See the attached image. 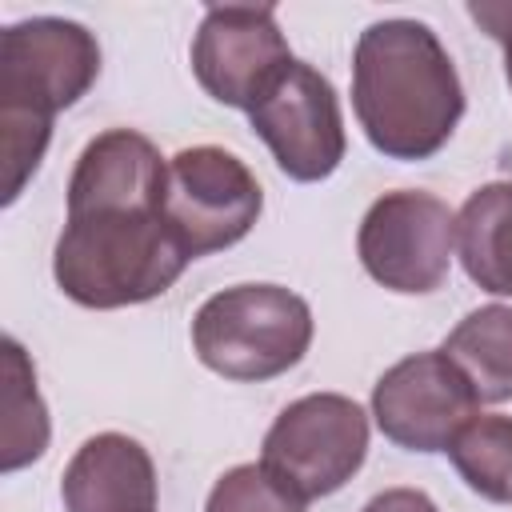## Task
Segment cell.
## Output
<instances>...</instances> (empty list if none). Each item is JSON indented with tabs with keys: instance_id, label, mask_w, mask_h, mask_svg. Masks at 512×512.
<instances>
[{
	"instance_id": "1",
	"label": "cell",
	"mask_w": 512,
	"mask_h": 512,
	"mask_svg": "<svg viewBox=\"0 0 512 512\" xmlns=\"http://www.w3.org/2000/svg\"><path fill=\"white\" fill-rule=\"evenodd\" d=\"M352 112L380 156L432 160L464 116V84L440 36L408 16L368 24L352 48Z\"/></svg>"
},
{
	"instance_id": "2",
	"label": "cell",
	"mask_w": 512,
	"mask_h": 512,
	"mask_svg": "<svg viewBox=\"0 0 512 512\" xmlns=\"http://www.w3.org/2000/svg\"><path fill=\"white\" fill-rule=\"evenodd\" d=\"M100 76L96 36L64 16H28L0 32V152L4 204L36 176L56 112L72 108Z\"/></svg>"
},
{
	"instance_id": "3",
	"label": "cell",
	"mask_w": 512,
	"mask_h": 512,
	"mask_svg": "<svg viewBox=\"0 0 512 512\" xmlns=\"http://www.w3.org/2000/svg\"><path fill=\"white\" fill-rule=\"evenodd\" d=\"M192 260L160 208L68 212L52 252L56 288L80 308H132L164 296Z\"/></svg>"
},
{
	"instance_id": "4",
	"label": "cell",
	"mask_w": 512,
	"mask_h": 512,
	"mask_svg": "<svg viewBox=\"0 0 512 512\" xmlns=\"http://www.w3.org/2000/svg\"><path fill=\"white\" fill-rule=\"evenodd\" d=\"M312 308L284 284H232L192 316V348L224 380L260 384L296 368L312 344Z\"/></svg>"
},
{
	"instance_id": "5",
	"label": "cell",
	"mask_w": 512,
	"mask_h": 512,
	"mask_svg": "<svg viewBox=\"0 0 512 512\" xmlns=\"http://www.w3.org/2000/svg\"><path fill=\"white\" fill-rule=\"evenodd\" d=\"M264 192L256 172L220 144H192L168 160L164 224L188 260L240 244L260 220Z\"/></svg>"
},
{
	"instance_id": "6",
	"label": "cell",
	"mask_w": 512,
	"mask_h": 512,
	"mask_svg": "<svg viewBox=\"0 0 512 512\" xmlns=\"http://www.w3.org/2000/svg\"><path fill=\"white\" fill-rule=\"evenodd\" d=\"M368 456V416L352 396L308 392L292 400L260 444V464L300 500L340 492Z\"/></svg>"
},
{
	"instance_id": "7",
	"label": "cell",
	"mask_w": 512,
	"mask_h": 512,
	"mask_svg": "<svg viewBox=\"0 0 512 512\" xmlns=\"http://www.w3.org/2000/svg\"><path fill=\"white\" fill-rule=\"evenodd\" d=\"M356 252L364 272L400 296H428L448 280L456 252V212L420 188L384 192L368 204Z\"/></svg>"
},
{
	"instance_id": "8",
	"label": "cell",
	"mask_w": 512,
	"mask_h": 512,
	"mask_svg": "<svg viewBox=\"0 0 512 512\" xmlns=\"http://www.w3.org/2000/svg\"><path fill=\"white\" fill-rule=\"evenodd\" d=\"M292 60L272 4H212L192 36V76L216 104L240 112H252Z\"/></svg>"
},
{
	"instance_id": "9",
	"label": "cell",
	"mask_w": 512,
	"mask_h": 512,
	"mask_svg": "<svg viewBox=\"0 0 512 512\" xmlns=\"http://www.w3.org/2000/svg\"><path fill=\"white\" fill-rule=\"evenodd\" d=\"M248 120L252 132L268 144L276 168L296 184L328 180L348 152L336 88L320 68L304 60L288 64V72L248 112Z\"/></svg>"
},
{
	"instance_id": "10",
	"label": "cell",
	"mask_w": 512,
	"mask_h": 512,
	"mask_svg": "<svg viewBox=\"0 0 512 512\" xmlns=\"http://www.w3.org/2000/svg\"><path fill=\"white\" fill-rule=\"evenodd\" d=\"M476 408L472 384L440 348L396 360L372 384V420L404 452H448Z\"/></svg>"
},
{
	"instance_id": "11",
	"label": "cell",
	"mask_w": 512,
	"mask_h": 512,
	"mask_svg": "<svg viewBox=\"0 0 512 512\" xmlns=\"http://www.w3.org/2000/svg\"><path fill=\"white\" fill-rule=\"evenodd\" d=\"M168 160L132 128H108L84 144L68 176V212L88 208H160Z\"/></svg>"
},
{
	"instance_id": "12",
	"label": "cell",
	"mask_w": 512,
	"mask_h": 512,
	"mask_svg": "<svg viewBox=\"0 0 512 512\" xmlns=\"http://www.w3.org/2000/svg\"><path fill=\"white\" fill-rule=\"evenodd\" d=\"M64 512H156V464L124 432L88 436L60 476Z\"/></svg>"
},
{
	"instance_id": "13",
	"label": "cell",
	"mask_w": 512,
	"mask_h": 512,
	"mask_svg": "<svg viewBox=\"0 0 512 512\" xmlns=\"http://www.w3.org/2000/svg\"><path fill=\"white\" fill-rule=\"evenodd\" d=\"M456 256L476 288L512 296V180L468 192L456 212Z\"/></svg>"
},
{
	"instance_id": "14",
	"label": "cell",
	"mask_w": 512,
	"mask_h": 512,
	"mask_svg": "<svg viewBox=\"0 0 512 512\" xmlns=\"http://www.w3.org/2000/svg\"><path fill=\"white\" fill-rule=\"evenodd\" d=\"M440 352L464 372L480 404L512 400V308H472L440 344Z\"/></svg>"
},
{
	"instance_id": "15",
	"label": "cell",
	"mask_w": 512,
	"mask_h": 512,
	"mask_svg": "<svg viewBox=\"0 0 512 512\" xmlns=\"http://www.w3.org/2000/svg\"><path fill=\"white\" fill-rule=\"evenodd\" d=\"M48 448V408L36 392V368L16 336H4V448L0 468L16 472Z\"/></svg>"
},
{
	"instance_id": "16",
	"label": "cell",
	"mask_w": 512,
	"mask_h": 512,
	"mask_svg": "<svg viewBox=\"0 0 512 512\" xmlns=\"http://www.w3.org/2000/svg\"><path fill=\"white\" fill-rule=\"evenodd\" d=\"M456 476L492 504H512V416H472L448 444Z\"/></svg>"
},
{
	"instance_id": "17",
	"label": "cell",
	"mask_w": 512,
	"mask_h": 512,
	"mask_svg": "<svg viewBox=\"0 0 512 512\" xmlns=\"http://www.w3.org/2000/svg\"><path fill=\"white\" fill-rule=\"evenodd\" d=\"M304 504L264 464H236L212 484L204 512H304Z\"/></svg>"
},
{
	"instance_id": "18",
	"label": "cell",
	"mask_w": 512,
	"mask_h": 512,
	"mask_svg": "<svg viewBox=\"0 0 512 512\" xmlns=\"http://www.w3.org/2000/svg\"><path fill=\"white\" fill-rule=\"evenodd\" d=\"M468 16L492 40L504 44V76H508V88H512V0H472L468 4Z\"/></svg>"
},
{
	"instance_id": "19",
	"label": "cell",
	"mask_w": 512,
	"mask_h": 512,
	"mask_svg": "<svg viewBox=\"0 0 512 512\" xmlns=\"http://www.w3.org/2000/svg\"><path fill=\"white\" fill-rule=\"evenodd\" d=\"M360 512H440L428 492L420 488H384L376 492Z\"/></svg>"
}]
</instances>
